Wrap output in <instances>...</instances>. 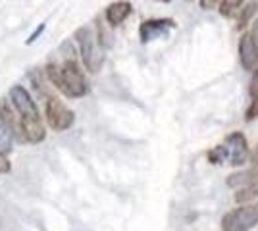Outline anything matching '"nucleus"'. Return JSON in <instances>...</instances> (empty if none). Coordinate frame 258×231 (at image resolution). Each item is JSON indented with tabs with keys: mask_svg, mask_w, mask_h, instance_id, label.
Instances as JSON below:
<instances>
[{
	"mask_svg": "<svg viewBox=\"0 0 258 231\" xmlns=\"http://www.w3.org/2000/svg\"><path fill=\"white\" fill-rule=\"evenodd\" d=\"M44 29H46V23H41V25H39V27H37V29H35V31H33V33L27 37V39H25V44H33V43H35V41H37V39H39V37L44 33Z\"/></svg>",
	"mask_w": 258,
	"mask_h": 231,
	"instance_id": "18",
	"label": "nucleus"
},
{
	"mask_svg": "<svg viewBox=\"0 0 258 231\" xmlns=\"http://www.w3.org/2000/svg\"><path fill=\"white\" fill-rule=\"evenodd\" d=\"M133 10V6H131V2H123V0H119V2H112L110 6L106 8V22L112 25V27H118L119 23H123L127 20V16L131 14Z\"/></svg>",
	"mask_w": 258,
	"mask_h": 231,
	"instance_id": "12",
	"label": "nucleus"
},
{
	"mask_svg": "<svg viewBox=\"0 0 258 231\" xmlns=\"http://www.w3.org/2000/svg\"><path fill=\"white\" fill-rule=\"evenodd\" d=\"M10 170H12L10 160H8L6 156H2V154H0V174H8Z\"/></svg>",
	"mask_w": 258,
	"mask_h": 231,
	"instance_id": "21",
	"label": "nucleus"
},
{
	"mask_svg": "<svg viewBox=\"0 0 258 231\" xmlns=\"http://www.w3.org/2000/svg\"><path fill=\"white\" fill-rule=\"evenodd\" d=\"M239 58H241V64H243L245 69H256L258 48L252 44L248 33H245L241 37V43H239Z\"/></svg>",
	"mask_w": 258,
	"mask_h": 231,
	"instance_id": "10",
	"label": "nucleus"
},
{
	"mask_svg": "<svg viewBox=\"0 0 258 231\" xmlns=\"http://www.w3.org/2000/svg\"><path fill=\"white\" fill-rule=\"evenodd\" d=\"M48 81L68 99H81L89 93L87 79L74 58H68L62 64H48L44 67Z\"/></svg>",
	"mask_w": 258,
	"mask_h": 231,
	"instance_id": "1",
	"label": "nucleus"
},
{
	"mask_svg": "<svg viewBox=\"0 0 258 231\" xmlns=\"http://www.w3.org/2000/svg\"><path fill=\"white\" fill-rule=\"evenodd\" d=\"M44 116H46V123L54 131H66L76 123V114L56 97H48L44 100Z\"/></svg>",
	"mask_w": 258,
	"mask_h": 231,
	"instance_id": "5",
	"label": "nucleus"
},
{
	"mask_svg": "<svg viewBox=\"0 0 258 231\" xmlns=\"http://www.w3.org/2000/svg\"><path fill=\"white\" fill-rule=\"evenodd\" d=\"M14 150V137L10 135V131L0 123V154L8 156Z\"/></svg>",
	"mask_w": 258,
	"mask_h": 231,
	"instance_id": "15",
	"label": "nucleus"
},
{
	"mask_svg": "<svg viewBox=\"0 0 258 231\" xmlns=\"http://www.w3.org/2000/svg\"><path fill=\"white\" fill-rule=\"evenodd\" d=\"M248 156H250V150H248V143L245 139L243 133H231L227 135L224 144H218L216 148H212L208 152V160L212 164H222V162H229L231 166H243L247 164Z\"/></svg>",
	"mask_w": 258,
	"mask_h": 231,
	"instance_id": "2",
	"label": "nucleus"
},
{
	"mask_svg": "<svg viewBox=\"0 0 258 231\" xmlns=\"http://www.w3.org/2000/svg\"><path fill=\"white\" fill-rule=\"evenodd\" d=\"M22 121V133L25 143H43L46 139V129L43 125V120L37 118V120H20Z\"/></svg>",
	"mask_w": 258,
	"mask_h": 231,
	"instance_id": "9",
	"label": "nucleus"
},
{
	"mask_svg": "<svg viewBox=\"0 0 258 231\" xmlns=\"http://www.w3.org/2000/svg\"><path fill=\"white\" fill-rule=\"evenodd\" d=\"M241 6H243L241 0H222V2H218V8L222 12V16H226V18L237 16V12H241Z\"/></svg>",
	"mask_w": 258,
	"mask_h": 231,
	"instance_id": "14",
	"label": "nucleus"
},
{
	"mask_svg": "<svg viewBox=\"0 0 258 231\" xmlns=\"http://www.w3.org/2000/svg\"><path fill=\"white\" fill-rule=\"evenodd\" d=\"M258 12V2H247L245 8H241V14H239V20H237V27L239 29H245L250 20L254 18V14Z\"/></svg>",
	"mask_w": 258,
	"mask_h": 231,
	"instance_id": "13",
	"label": "nucleus"
},
{
	"mask_svg": "<svg viewBox=\"0 0 258 231\" xmlns=\"http://www.w3.org/2000/svg\"><path fill=\"white\" fill-rule=\"evenodd\" d=\"M252 166H258V146L254 148V152H252Z\"/></svg>",
	"mask_w": 258,
	"mask_h": 231,
	"instance_id": "23",
	"label": "nucleus"
},
{
	"mask_svg": "<svg viewBox=\"0 0 258 231\" xmlns=\"http://www.w3.org/2000/svg\"><path fill=\"white\" fill-rule=\"evenodd\" d=\"M248 37H250L252 44L258 48V20H254V22H252V27H250V33H248Z\"/></svg>",
	"mask_w": 258,
	"mask_h": 231,
	"instance_id": "20",
	"label": "nucleus"
},
{
	"mask_svg": "<svg viewBox=\"0 0 258 231\" xmlns=\"http://www.w3.org/2000/svg\"><path fill=\"white\" fill-rule=\"evenodd\" d=\"M254 118H258V97H254V99H252V102H250V106H248L245 120H247V121H252Z\"/></svg>",
	"mask_w": 258,
	"mask_h": 231,
	"instance_id": "17",
	"label": "nucleus"
},
{
	"mask_svg": "<svg viewBox=\"0 0 258 231\" xmlns=\"http://www.w3.org/2000/svg\"><path fill=\"white\" fill-rule=\"evenodd\" d=\"M258 225V202L245 204L239 208L227 212L222 218L224 231H250Z\"/></svg>",
	"mask_w": 258,
	"mask_h": 231,
	"instance_id": "4",
	"label": "nucleus"
},
{
	"mask_svg": "<svg viewBox=\"0 0 258 231\" xmlns=\"http://www.w3.org/2000/svg\"><path fill=\"white\" fill-rule=\"evenodd\" d=\"M227 185L233 189L258 187V166H252L250 170L237 172V174L227 176Z\"/></svg>",
	"mask_w": 258,
	"mask_h": 231,
	"instance_id": "11",
	"label": "nucleus"
},
{
	"mask_svg": "<svg viewBox=\"0 0 258 231\" xmlns=\"http://www.w3.org/2000/svg\"><path fill=\"white\" fill-rule=\"evenodd\" d=\"M199 4H201V6L205 8V10H210L212 6H218V2H212V0H201Z\"/></svg>",
	"mask_w": 258,
	"mask_h": 231,
	"instance_id": "22",
	"label": "nucleus"
},
{
	"mask_svg": "<svg viewBox=\"0 0 258 231\" xmlns=\"http://www.w3.org/2000/svg\"><path fill=\"white\" fill-rule=\"evenodd\" d=\"M172 29H175V22L170 18H162V20H147L141 23L139 35L143 43H151L152 39H158L162 35L170 33Z\"/></svg>",
	"mask_w": 258,
	"mask_h": 231,
	"instance_id": "8",
	"label": "nucleus"
},
{
	"mask_svg": "<svg viewBox=\"0 0 258 231\" xmlns=\"http://www.w3.org/2000/svg\"><path fill=\"white\" fill-rule=\"evenodd\" d=\"M258 198V187H245L235 193V202L241 204H252V200Z\"/></svg>",
	"mask_w": 258,
	"mask_h": 231,
	"instance_id": "16",
	"label": "nucleus"
},
{
	"mask_svg": "<svg viewBox=\"0 0 258 231\" xmlns=\"http://www.w3.org/2000/svg\"><path fill=\"white\" fill-rule=\"evenodd\" d=\"M76 41L79 44V54L85 67L91 73H98L104 64V50L98 43L97 33L91 27H81L76 31Z\"/></svg>",
	"mask_w": 258,
	"mask_h": 231,
	"instance_id": "3",
	"label": "nucleus"
},
{
	"mask_svg": "<svg viewBox=\"0 0 258 231\" xmlns=\"http://www.w3.org/2000/svg\"><path fill=\"white\" fill-rule=\"evenodd\" d=\"M8 97H10L8 100L14 106V110L18 112V116H20V120H37V118H41L39 110H37V104L33 102L31 95L25 87L14 85L10 89V93H8Z\"/></svg>",
	"mask_w": 258,
	"mask_h": 231,
	"instance_id": "6",
	"label": "nucleus"
},
{
	"mask_svg": "<svg viewBox=\"0 0 258 231\" xmlns=\"http://www.w3.org/2000/svg\"><path fill=\"white\" fill-rule=\"evenodd\" d=\"M248 93L252 95V99L258 97V67L254 69V73H252V79H250V87H248Z\"/></svg>",
	"mask_w": 258,
	"mask_h": 231,
	"instance_id": "19",
	"label": "nucleus"
},
{
	"mask_svg": "<svg viewBox=\"0 0 258 231\" xmlns=\"http://www.w3.org/2000/svg\"><path fill=\"white\" fill-rule=\"evenodd\" d=\"M18 112L14 110V106L10 104L8 99H2L0 100V123L10 131V135L20 141V143H25L23 139V133H22V121H20V116H16Z\"/></svg>",
	"mask_w": 258,
	"mask_h": 231,
	"instance_id": "7",
	"label": "nucleus"
}]
</instances>
